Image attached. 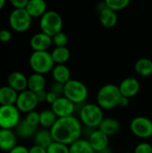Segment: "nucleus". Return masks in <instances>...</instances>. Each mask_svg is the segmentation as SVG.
I'll use <instances>...</instances> for the list:
<instances>
[{"label": "nucleus", "instance_id": "f257e3e1", "mask_svg": "<svg viewBox=\"0 0 152 153\" xmlns=\"http://www.w3.org/2000/svg\"><path fill=\"white\" fill-rule=\"evenodd\" d=\"M83 126L79 117L70 116L66 117H58L54 126L50 128L52 137L55 142L66 145L82 138Z\"/></svg>", "mask_w": 152, "mask_h": 153}, {"label": "nucleus", "instance_id": "f03ea898", "mask_svg": "<svg viewBox=\"0 0 152 153\" xmlns=\"http://www.w3.org/2000/svg\"><path fill=\"white\" fill-rule=\"evenodd\" d=\"M79 119L83 126L92 129L99 128L104 119V110L97 103H84L80 105Z\"/></svg>", "mask_w": 152, "mask_h": 153}, {"label": "nucleus", "instance_id": "7ed1b4c3", "mask_svg": "<svg viewBox=\"0 0 152 153\" xmlns=\"http://www.w3.org/2000/svg\"><path fill=\"white\" fill-rule=\"evenodd\" d=\"M121 96L122 95L117 85L108 83L99 89L96 96V101L103 110H111L118 107Z\"/></svg>", "mask_w": 152, "mask_h": 153}, {"label": "nucleus", "instance_id": "20e7f679", "mask_svg": "<svg viewBox=\"0 0 152 153\" xmlns=\"http://www.w3.org/2000/svg\"><path fill=\"white\" fill-rule=\"evenodd\" d=\"M29 65L33 73L46 74L51 73L55 66L51 52L47 51H33L29 58Z\"/></svg>", "mask_w": 152, "mask_h": 153}, {"label": "nucleus", "instance_id": "39448f33", "mask_svg": "<svg viewBox=\"0 0 152 153\" xmlns=\"http://www.w3.org/2000/svg\"><path fill=\"white\" fill-rule=\"evenodd\" d=\"M64 96L70 100L76 106H80L85 103L89 96L88 87L82 82L71 79L65 84Z\"/></svg>", "mask_w": 152, "mask_h": 153}, {"label": "nucleus", "instance_id": "423d86ee", "mask_svg": "<svg viewBox=\"0 0 152 153\" xmlns=\"http://www.w3.org/2000/svg\"><path fill=\"white\" fill-rule=\"evenodd\" d=\"M40 30L51 38L62 31L63 28V19L60 13L56 11L50 10L47 11L39 20Z\"/></svg>", "mask_w": 152, "mask_h": 153}, {"label": "nucleus", "instance_id": "0eeeda50", "mask_svg": "<svg viewBox=\"0 0 152 153\" xmlns=\"http://www.w3.org/2000/svg\"><path fill=\"white\" fill-rule=\"evenodd\" d=\"M9 25L16 32H24L28 30L32 22V17L25 8L13 9L8 18Z\"/></svg>", "mask_w": 152, "mask_h": 153}, {"label": "nucleus", "instance_id": "6e6552de", "mask_svg": "<svg viewBox=\"0 0 152 153\" xmlns=\"http://www.w3.org/2000/svg\"><path fill=\"white\" fill-rule=\"evenodd\" d=\"M21 120V111L15 105L0 106V126L2 129L13 130Z\"/></svg>", "mask_w": 152, "mask_h": 153}, {"label": "nucleus", "instance_id": "1a4fd4ad", "mask_svg": "<svg viewBox=\"0 0 152 153\" xmlns=\"http://www.w3.org/2000/svg\"><path fill=\"white\" fill-rule=\"evenodd\" d=\"M130 130L140 139H149L152 137V120L147 117H135L130 123Z\"/></svg>", "mask_w": 152, "mask_h": 153}, {"label": "nucleus", "instance_id": "9d476101", "mask_svg": "<svg viewBox=\"0 0 152 153\" xmlns=\"http://www.w3.org/2000/svg\"><path fill=\"white\" fill-rule=\"evenodd\" d=\"M39 104V103L37 100L36 93L27 89L18 94L15 106L21 111V113L27 114L35 110Z\"/></svg>", "mask_w": 152, "mask_h": 153}, {"label": "nucleus", "instance_id": "9b49d317", "mask_svg": "<svg viewBox=\"0 0 152 153\" xmlns=\"http://www.w3.org/2000/svg\"><path fill=\"white\" fill-rule=\"evenodd\" d=\"M51 109L57 117H66L73 116L76 112L77 106L65 96H60L51 105Z\"/></svg>", "mask_w": 152, "mask_h": 153}, {"label": "nucleus", "instance_id": "f8f14e48", "mask_svg": "<svg viewBox=\"0 0 152 153\" xmlns=\"http://www.w3.org/2000/svg\"><path fill=\"white\" fill-rule=\"evenodd\" d=\"M118 88L122 96L131 99L139 93L141 90V83L135 77H127L121 81Z\"/></svg>", "mask_w": 152, "mask_h": 153}, {"label": "nucleus", "instance_id": "ddd939ff", "mask_svg": "<svg viewBox=\"0 0 152 153\" xmlns=\"http://www.w3.org/2000/svg\"><path fill=\"white\" fill-rule=\"evenodd\" d=\"M52 45V38L42 31L34 34L30 40V46L33 51H47Z\"/></svg>", "mask_w": 152, "mask_h": 153}, {"label": "nucleus", "instance_id": "4468645a", "mask_svg": "<svg viewBox=\"0 0 152 153\" xmlns=\"http://www.w3.org/2000/svg\"><path fill=\"white\" fill-rule=\"evenodd\" d=\"M87 139L95 152L106 149L109 144V137L99 128L94 129Z\"/></svg>", "mask_w": 152, "mask_h": 153}, {"label": "nucleus", "instance_id": "2eb2a0df", "mask_svg": "<svg viewBox=\"0 0 152 153\" xmlns=\"http://www.w3.org/2000/svg\"><path fill=\"white\" fill-rule=\"evenodd\" d=\"M7 85L18 93L28 89V77L22 72H12L7 77Z\"/></svg>", "mask_w": 152, "mask_h": 153}, {"label": "nucleus", "instance_id": "dca6fc26", "mask_svg": "<svg viewBox=\"0 0 152 153\" xmlns=\"http://www.w3.org/2000/svg\"><path fill=\"white\" fill-rule=\"evenodd\" d=\"M99 18L101 25L105 28H113L118 22L117 12L108 7L105 3L99 11Z\"/></svg>", "mask_w": 152, "mask_h": 153}, {"label": "nucleus", "instance_id": "f3484780", "mask_svg": "<svg viewBox=\"0 0 152 153\" xmlns=\"http://www.w3.org/2000/svg\"><path fill=\"white\" fill-rule=\"evenodd\" d=\"M17 138L13 130L2 129L0 133V151L9 152L17 145Z\"/></svg>", "mask_w": 152, "mask_h": 153}, {"label": "nucleus", "instance_id": "a211bd4d", "mask_svg": "<svg viewBox=\"0 0 152 153\" xmlns=\"http://www.w3.org/2000/svg\"><path fill=\"white\" fill-rule=\"evenodd\" d=\"M99 129L102 131L104 134H106L108 137H111L119 133L121 129V124L116 118L108 117H104V119L99 126Z\"/></svg>", "mask_w": 152, "mask_h": 153}, {"label": "nucleus", "instance_id": "6ab92c4d", "mask_svg": "<svg viewBox=\"0 0 152 153\" xmlns=\"http://www.w3.org/2000/svg\"><path fill=\"white\" fill-rule=\"evenodd\" d=\"M51 75H52L54 82H59L62 84H65L72 79L71 71L65 64L55 65L53 70L51 71Z\"/></svg>", "mask_w": 152, "mask_h": 153}, {"label": "nucleus", "instance_id": "aec40b11", "mask_svg": "<svg viewBox=\"0 0 152 153\" xmlns=\"http://www.w3.org/2000/svg\"><path fill=\"white\" fill-rule=\"evenodd\" d=\"M46 0H29L26 10L32 18H40L47 11Z\"/></svg>", "mask_w": 152, "mask_h": 153}, {"label": "nucleus", "instance_id": "412c9836", "mask_svg": "<svg viewBox=\"0 0 152 153\" xmlns=\"http://www.w3.org/2000/svg\"><path fill=\"white\" fill-rule=\"evenodd\" d=\"M47 86V79L44 74L33 73L28 77V90L37 93L44 91Z\"/></svg>", "mask_w": 152, "mask_h": 153}, {"label": "nucleus", "instance_id": "4be33fe9", "mask_svg": "<svg viewBox=\"0 0 152 153\" xmlns=\"http://www.w3.org/2000/svg\"><path fill=\"white\" fill-rule=\"evenodd\" d=\"M37 126H33L30 125L25 119L21 120V122L17 125V126L14 128V132L17 135V137L22 139H29L31 137H34L35 134L37 133L38 129Z\"/></svg>", "mask_w": 152, "mask_h": 153}, {"label": "nucleus", "instance_id": "5701e85b", "mask_svg": "<svg viewBox=\"0 0 152 153\" xmlns=\"http://www.w3.org/2000/svg\"><path fill=\"white\" fill-rule=\"evenodd\" d=\"M18 94L19 93L9 85L0 87V106L15 105Z\"/></svg>", "mask_w": 152, "mask_h": 153}, {"label": "nucleus", "instance_id": "b1692460", "mask_svg": "<svg viewBox=\"0 0 152 153\" xmlns=\"http://www.w3.org/2000/svg\"><path fill=\"white\" fill-rule=\"evenodd\" d=\"M135 73L142 77H149L152 74V60L148 57H142L134 64Z\"/></svg>", "mask_w": 152, "mask_h": 153}, {"label": "nucleus", "instance_id": "393cba45", "mask_svg": "<svg viewBox=\"0 0 152 153\" xmlns=\"http://www.w3.org/2000/svg\"><path fill=\"white\" fill-rule=\"evenodd\" d=\"M33 141H34V144L42 146L44 148H47L54 142V139L52 137L50 129L42 128L37 131V133L33 137Z\"/></svg>", "mask_w": 152, "mask_h": 153}, {"label": "nucleus", "instance_id": "a878e982", "mask_svg": "<svg viewBox=\"0 0 152 153\" xmlns=\"http://www.w3.org/2000/svg\"><path fill=\"white\" fill-rule=\"evenodd\" d=\"M51 56L56 65H62L68 62L71 57V52L67 47H55L51 51Z\"/></svg>", "mask_w": 152, "mask_h": 153}, {"label": "nucleus", "instance_id": "bb28decb", "mask_svg": "<svg viewBox=\"0 0 152 153\" xmlns=\"http://www.w3.org/2000/svg\"><path fill=\"white\" fill-rule=\"evenodd\" d=\"M70 153H96L87 138H80L69 145Z\"/></svg>", "mask_w": 152, "mask_h": 153}, {"label": "nucleus", "instance_id": "cd10ccee", "mask_svg": "<svg viewBox=\"0 0 152 153\" xmlns=\"http://www.w3.org/2000/svg\"><path fill=\"white\" fill-rule=\"evenodd\" d=\"M56 115L51 108H45L39 112V125L46 129H50L57 120Z\"/></svg>", "mask_w": 152, "mask_h": 153}, {"label": "nucleus", "instance_id": "c85d7f7f", "mask_svg": "<svg viewBox=\"0 0 152 153\" xmlns=\"http://www.w3.org/2000/svg\"><path fill=\"white\" fill-rule=\"evenodd\" d=\"M105 4L116 12L125 9L131 3V0H104Z\"/></svg>", "mask_w": 152, "mask_h": 153}, {"label": "nucleus", "instance_id": "c756f323", "mask_svg": "<svg viewBox=\"0 0 152 153\" xmlns=\"http://www.w3.org/2000/svg\"><path fill=\"white\" fill-rule=\"evenodd\" d=\"M47 153H70L69 151V145L58 143V142H53L47 148Z\"/></svg>", "mask_w": 152, "mask_h": 153}, {"label": "nucleus", "instance_id": "7c9ffc66", "mask_svg": "<svg viewBox=\"0 0 152 153\" xmlns=\"http://www.w3.org/2000/svg\"><path fill=\"white\" fill-rule=\"evenodd\" d=\"M52 42L55 47H66L68 44V37L65 32L60 31L52 37Z\"/></svg>", "mask_w": 152, "mask_h": 153}, {"label": "nucleus", "instance_id": "2f4dec72", "mask_svg": "<svg viewBox=\"0 0 152 153\" xmlns=\"http://www.w3.org/2000/svg\"><path fill=\"white\" fill-rule=\"evenodd\" d=\"M30 125L33 126H37L39 125V113L37 112L36 110L30 111L26 114V117L24 118Z\"/></svg>", "mask_w": 152, "mask_h": 153}, {"label": "nucleus", "instance_id": "473e14b6", "mask_svg": "<svg viewBox=\"0 0 152 153\" xmlns=\"http://www.w3.org/2000/svg\"><path fill=\"white\" fill-rule=\"evenodd\" d=\"M133 153H152V145L148 142H142L135 146Z\"/></svg>", "mask_w": 152, "mask_h": 153}, {"label": "nucleus", "instance_id": "72a5a7b5", "mask_svg": "<svg viewBox=\"0 0 152 153\" xmlns=\"http://www.w3.org/2000/svg\"><path fill=\"white\" fill-rule=\"evenodd\" d=\"M64 90H65V84L59 83V82H54L52 83V85L50 86L49 91H52L53 93L56 94L58 97L60 96H64Z\"/></svg>", "mask_w": 152, "mask_h": 153}, {"label": "nucleus", "instance_id": "f704fd0d", "mask_svg": "<svg viewBox=\"0 0 152 153\" xmlns=\"http://www.w3.org/2000/svg\"><path fill=\"white\" fill-rule=\"evenodd\" d=\"M9 2L13 9H22L26 8L29 0H9Z\"/></svg>", "mask_w": 152, "mask_h": 153}, {"label": "nucleus", "instance_id": "c9c22d12", "mask_svg": "<svg viewBox=\"0 0 152 153\" xmlns=\"http://www.w3.org/2000/svg\"><path fill=\"white\" fill-rule=\"evenodd\" d=\"M12 39V32L9 30H0V41L9 42Z\"/></svg>", "mask_w": 152, "mask_h": 153}, {"label": "nucleus", "instance_id": "e433bc0d", "mask_svg": "<svg viewBox=\"0 0 152 153\" xmlns=\"http://www.w3.org/2000/svg\"><path fill=\"white\" fill-rule=\"evenodd\" d=\"M8 153H29V149L24 145H16Z\"/></svg>", "mask_w": 152, "mask_h": 153}, {"label": "nucleus", "instance_id": "4c0bfd02", "mask_svg": "<svg viewBox=\"0 0 152 153\" xmlns=\"http://www.w3.org/2000/svg\"><path fill=\"white\" fill-rule=\"evenodd\" d=\"M29 153H47V148H44L42 146H39V145H32L30 149H29Z\"/></svg>", "mask_w": 152, "mask_h": 153}, {"label": "nucleus", "instance_id": "58836bf2", "mask_svg": "<svg viewBox=\"0 0 152 153\" xmlns=\"http://www.w3.org/2000/svg\"><path fill=\"white\" fill-rule=\"evenodd\" d=\"M57 99H58V96H57L56 94L53 93V92L50 91H47V99H46V102H47V103L52 105Z\"/></svg>", "mask_w": 152, "mask_h": 153}, {"label": "nucleus", "instance_id": "ea45409f", "mask_svg": "<svg viewBox=\"0 0 152 153\" xmlns=\"http://www.w3.org/2000/svg\"><path fill=\"white\" fill-rule=\"evenodd\" d=\"M47 91H46V90L44 91H39L36 93V96H37V100L39 101V103H43V102H46V99H47Z\"/></svg>", "mask_w": 152, "mask_h": 153}, {"label": "nucleus", "instance_id": "a19ab883", "mask_svg": "<svg viewBox=\"0 0 152 153\" xmlns=\"http://www.w3.org/2000/svg\"><path fill=\"white\" fill-rule=\"evenodd\" d=\"M129 101H130V99L129 98H126L125 96H121L120 100H119V103H118V106L119 107H127L129 105Z\"/></svg>", "mask_w": 152, "mask_h": 153}, {"label": "nucleus", "instance_id": "79ce46f5", "mask_svg": "<svg viewBox=\"0 0 152 153\" xmlns=\"http://www.w3.org/2000/svg\"><path fill=\"white\" fill-rule=\"evenodd\" d=\"M96 153H114V152H113V150L108 146V147H107L106 149H104V150H102V151H99V152H97Z\"/></svg>", "mask_w": 152, "mask_h": 153}, {"label": "nucleus", "instance_id": "37998d69", "mask_svg": "<svg viewBox=\"0 0 152 153\" xmlns=\"http://www.w3.org/2000/svg\"><path fill=\"white\" fill-rule=\"evenodd\" d=\"M6 1L7 0H0V11L4 7V5L6 4Z\"/></svg>", "mask_w": 152, "mask_h": 153}, {"label": "nucleus", "instance_id": "c03bdc74", "mask_svg": "<svg viewBox=\"0 0 152 153\" xmlns=\"http://www.w3.org/2000/svg\"><path fill=\"white\" fill-rule=\"evenodd\" d=\"M122 153H133V152H122Z\"/></svg>", "mask_w": 152, "mask_h": 153}, {"label": "nucleus", "instance_id": "a18cd8bd", "mask_svg": "<svg viewBox=\"0 0 152 153\" xmlns=\"http://www.w3.org/2000/svg\"><path fill=\"white\" fill-rule=\"evenodd\" d=\"M1 131H2V128H1V126H0V133H1Z\"/></svg>", "mask_w": 152, "mask_h": 153}, {"label": "nucleus", "instance_id": "49530a36", "mask_svg": "<svg viewBox=\"0 0 152 153\" xmlns=\"http://www.w3.org/2000/svg\"><path fill=\"white\" fill-rule=\"evenodd\" d=\"M0 30H1V29H0Z\"/></svg>", "mask_w": 152, "mask_h": 153}]
</instances>
